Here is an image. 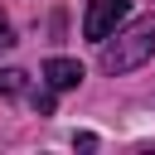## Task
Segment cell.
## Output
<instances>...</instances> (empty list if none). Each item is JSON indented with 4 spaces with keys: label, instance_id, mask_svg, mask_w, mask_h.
Listing matches in <instances>:
<instances>
[{
    "label": "cell",
    "instance_id": "1",
    "mask_svg": "<svg viewBox=\"0 0 155 155\" xmlns=\"http://www.w3.org/2000/svg\"><path fill=\"white\" fill-rule=\"evenodd\" d=\"M150 58H155V15H140V19H131L116 39H111V34L102 39V73H111V78L136 73V68L150 63Z\"/></svg>",
    "mask_w": 155,
    "mask_h": 155
},
{
    "label": "cell",
    "instance_id": "2",
    "mask_svg": "<svg viewBox=\"0 0 155 155\" xmlns=\"http://www.w3.org/2000/svg\"><path fill=\"white\" fill-rule=\"evenodd\" d=\"M131 15V0H87V15H82V34L92 44H102L107 34H116V24Z\"/></svg>",
    "mask_w": 155,
    "mask_h": 155
},
{
    "label": "cell",
    "instance_id": "3",
    "mask_svg": "<svg viewBox=\"0 0 155 155\" xmlns=\"http://www.w3.org/2000/svg\"><path fill=\"white\" fill-rule=\"evenodd\" d=\"M87 73H82V63L78 58H48L44 63V82L53 87V92H68V87H78Z\"/></svg>",
    "mask_w": 155,
    "mask_h": 155
},
{
    "label": "cell",
    "instance_id": "4",
    "mask_svg": "<svg viewBox=\"0 0 155 155\" xmlns=\"http://www.w3.org/2000/svg\"><path fill=\"white\" fill-rule=\"evenodd\" d=\"M24 82H29V73H24V68H0V97H19V92H24Z\"/></svg>",
    "mask_w": 155,
    "mask_h": 155
},
{
    "label": "cell",
    "instance_id": "5",
    "mask_svg": "<svg viewBox=\"0 0 155 155\" xmlns=\"http://www.w3.org/2000/svg\"><path fill=\"white\" fill-rule=\"evenodd\" d=\"M29 102H34L39 116H53V87H48V92H29Z\"/></svg>",
    "mask_w": 155,
    "mask_h": 155
},
{
    "label": "cell",
    "instance_id": "6",
    "mask_svg": "<svg viewBox=\"0 0 155 155\" xmlns=\"http://www.w3.org/2000/svg\"><path fill=\"white\" fill-rule=\"evenodd\" d=\"M5 48H15V29H10V19L0 15V53H5Z\"/></svg>",
    "mask_w": 155,
    "mask_h": 155
},
{
    "label": "cell",
    "instance_id": "7",
    "mask_svg": "<svg viewBox=\"0 0 155 155\" xmlns=\"http://www.w3.org/2000/svg\"><path fill=\"white\" fill-rule=\"evenodd\" d=\"M73 145H78V150H97V136H92V131H78Z\"/></svg>",
    "mask_w": 155,
    "mask_h": 155
}]
</instances>
